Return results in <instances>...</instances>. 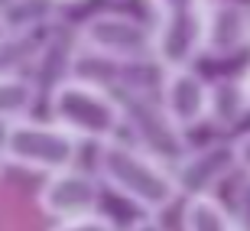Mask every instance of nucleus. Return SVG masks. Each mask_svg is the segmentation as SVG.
<instances>
[{"label": "nucleus", "instance_id": "f257e3e1", "mask_svg": "<svg viewBox=\"0 0 250 231\" xmlns=\"http://www.w3.org/2000/svg\"><path fill=\"white\" fill-rule=\"evenodd\" d=\"M94 166H98V179L107 189L124 195L143 215H163L179 202V189L169 163L156 160L137 143H124L121 137L101 143Z\"/></svg>", "mask_w": 250, "mask_h": 231}, {"label": "nucleus", "instance_id": "f03ea898", "mask_svg": "<svg viewBox=\"0 0 250 231\" xmlns=\"http://www.w3.org/2000/svg\"><path fill=\"white\" fill-rule=\"evenodd\" d=\"M49 114L62 130H68L75 140L88 143H107L121 134L124 117L121 104L111 94V88L94 78H65L49 92Z\"/></svg>", "mask_w": 250, "mask_h": 231}, {"label": "nucleus", "instance_id": "7ed1b4c3", "mask_svg": "<svg viewBox=\"0 0 250 231\" xmlns=\"http://www.w3.org/2000/svg\"><path fill=\"white\" fill-rule=\"evenodd\" d=\"M104 85L111 88V94L121 104L124 127L130 130V137H133L137 147H143L146 153H153L163 163H176L188 150L186 130L172 124V117L166 114L163 101L153 98L143 85L127 82V78H111V82H104Z\"/></svg>", "mask_w": 250, "mask_h": 231}, {"label": "nucleus", "instance_id": "20e7f679", "mask_svg": "<svg viewBox=\"0 0 250 231\" xmlns=\"http://www.w3.org/2000/svg\"><path fill=\"white\" fill-rule=\"evenodd\" d=\"M78 143L82 140H75L56 120L42 124V120H33V117L7 124L3 134H0V153H3L7 163L29 169V173H42V176L75 166Z\"/></svg>", "mask_w": 250, "mask_h": 231}, {"label": "nucleus", "instance_id": "39448f33", "mask_svg": "<svg viewBox=\"0 0 250 231\" xmlns=\"http://www.w3.org/2000/svg\"><path fill=\"white\" fill-rule=\"evenodd\" d=\"M75 33H78V46L84 52H91L101 62L117 65V69L153 62V29L130 13L101 10L84 20Z\"/></svg>", "mask_w": 250, "mask_h": 231}, {"label": "nucleus", "instance_id": "423d86ee", "mask_svg": "<svg viewBox=\"0 0 250 231\" xmlns=\"http://www.w3.org/2000/svg\"><path fill=\"white\" fill-rule=\"evenodd\" d=\"M156 10L153 62L159 69H182L202 56L208 0H149Z\"/></svg>", "mask_w": 250, "mask_h": 231}, {"label": "nucleus", "instance_id": "0eeeda50", "mask_svg": "<svg viewBox=\"0 0 250 231\" xmlns=\"http://www.w3.org/2000/svg\"><path fill=\"white\" fill-rule=\"evenodd\" d=\"M169 169H172V179H176L179 199L214 195V189L237 169L234 140H211L205 147L186 150L176 163H169Z\"/></svg>", "mask_w": 250, "mask_h": 231}, {"label": "nucleus", "instance_id": "6e6552de", "mask_svg": "<svg viewBox=\"0 0 250 231\" xmlns=\"http://www.w3.org/2000/svg\"><path fill=\"white\" fill-rule=\"evenodd\" d=\"M101 179L98 173L68 166L59 173L46 176L39 185V208L42 215L56 218V222H68V218H82V215H94L101 205Z\"/></svg>", "mask_w": 250, "mask_h": 231}, {"label": "nucleus", "instance_id": "1a4fd4ad", "mask_svg": "<svg viewBox=\"0 0 250 231\" xmlns=\"http://www.w3.org/2000/svg\"><path fill=\"white\" fill-rule=\"evenodd\" d=\"M159 101L172 117V124L182 130H192L208 120V82L192 65L182 69H163L159 78Z\"/></svg>", "mask_w": 250, "mask_h": 231}, {"label": "nucleus", "instance_id": "9d476101", "mask_svg": "<svg viewBox=\"0 0 250 231\" xmlns=\"http://www.w3.org/2000/svg\"><path fill=\"white\" fill-rule=\"evenodd\" d=\"M250 49V7L241 0H208L202 56L234 59Z\"/></svg>", "mask_w": 250, "mask_h": 231}, {"label": "nucleus", "instance_id": "9b49d317", "mask_svg": "<svg viewBox=\"0 0 250 231\" xmlns=\"http://www.w3.org/2000/svg\"><path fill=\"white\" fill-rule=\"evenodd\" d=\"M78 33L75 29H62L56 23V29L49 33L46 46H42V52H39V59L33 62V82H36L39 92H52L59 82H65V78H72V65L75 59H78Z\"/></svg>", "mask_w": 250, "mask_h": 231}, {"label": "nucleus", "instance_id": "f8f14e48", "mask_svg": "<svg viewBox=\"0 0 250 231\" xmlns=\"http://www.w3.org/2000/svg\"><path fill=\"white\" fill-rule=\"evenodd\" d=\"M247 111H250V98L241 78L208 82V120L214 127H234Z\"/></svg>", "mask_w": 250, "mask_h": 231}, {"label": "nucleus", "instance_id": "ddd939ff", "mask_svg": "<svg viewBox=\"0 0 250 231\" xmlns=\"http://www.w3.org/2000/svg\"><path fill=\"white\" fill-rule=\"evenodd\" d=\"M39 88L36 82L23 72H10L0 75V124H17V120H26L36 108Z\"/></svg>", "mask_w": 250, "mask_h": 231}, {"label": "nucleus", "instance_id": "4468645a", "mask_svg": "<svg viewBox=\"0 0 250 231\" xmlns=\"http://www.w3.org/2000/svg\"><path fill=\"white\" fill-rule=\"evenodd\" d=\"M182 228L186 231H237V225H234L231 208H224L214 195H195V199H186Z\"/></svg>", "mask_w": 250, "mask_h": 231}, {"label": "nucleus", "instance_id": "2eb2a0df", "mask_svg": "<svg viewBox=\"0 0 250 231\" xmlns=\"http://www.w3.org/2000/svg\"><path fill=\"white\" fill-rule=\"evenodd\" d=\"M52 231H117V225H114L107 215L94 212V215H82V218H68V222H59Z\"/></svg>", "mask_w": 250, "mask_h": 231}, {"label": "nucleus", "instance_id": "dca6fc26", "mask_svg": "<svg viewBox=\"0 0 250 231\" xmlns=\"http://www.w3.org/2000/svg\"><path fill=\"white\" fill-rule=\"evenodd\" d=\"M234 225H237V231H250V176L244 179V185L237 189V195H234Z\"/></svg>", "mask_w": 250, "mask_h": 231}, {"label": "nucleus", "instance_id": "f3484780", "mask_svg": "<svg viewBox=\"0 0 250 231\" xmlns=\"http://www.w3.org/2000/svg\"><path fill=\"white\" fill-rule=\"evenodd\" d=\"M234 157H237V169L244 176H250V130L234 140Z\"/></svg>", "mask_w": 250, "mask_h": 231}, {"label": "nucleus", "instance_id": "a211bd4d", "mask_svg": "<svg viewBox=\"0 0 250 231\" xmlns=\"http://www.w3.org/2000/svg\"><path fill=\"white\" fill-rule=\"evenodd\" d=\"M127 231H166V228L159 222V215H143V218H137Z\"/></svg>", "mask_w": 250, "mask_h": 231}, {"label": "nucleus", "instance_id": "6ab92c4d", "mask_svg": "<svg viewBox=\"0 0 250 231\" xmlns=\"http://www.w3.org/2000/svg\"><path fill=\"white\" fill-rule=\"evenodd\" d=\"M241 82H244V88H247V98H250V69L244 72V78H241Z\"/></svg>", "mask_w": 250, "mask_h": 231}, {"label": "nucleus", "instance_id": "aec40b11", "mask_svg": "<svg viewBox=\"0 0 250 231\" xmlns=\"http://www.w3.org/2000/svg\"><path fill=\"white\" fill-rule=\"evenodd\" d=\"M7 36V26H3V10H0V39Z\"/></svg>", "mask_w": 250, "mask_h": 231}, {"label": "nucleus", "instance_id": "412c9836", "mask_svg": "<svg viewBox=\"0 0 250 231\" xmlns=\"http://www.w3.org/2000/svg\"><path fill=\"white\" fill-rule=\"evenodd\" d=\"M3 169H7V160H3V153H0V176H3Z\"/></svg>", "mask_w": 250, "mask_h": 231}, {"label": "nucleus", "instance_id": "4be33fe9", "mask_svg": "<svg viewBox=\"0 0 250 231\" xmlns=\"http://www.w3.org/2000/svg\"><path fill=\"white\" fill-rule=\"evenodd\" d=\"M56 3H82V0H56Z\"/></svg>", "mask_w": 250, "mask_h": 231}]
</instances>
